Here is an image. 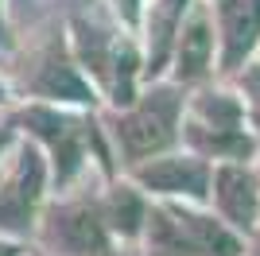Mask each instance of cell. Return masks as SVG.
<instances>
[{"mask_svg":"<svg viewBox=\"0 0 260 256\" xmlns=\"http://www.w3.org/2000/svg\"><path fill=\"white\" fill-rule=\"evenodd\" d=\"M144 252L148 256H241L245 241L221 217L202 213L186 202L163 198L148 202L144 213Z\"/></svg>","mask_w":260,"mask_h":256,"instance_id":"cell-1","label":"cell"},{"mask_svg":"<svg viewBox=\"0 0 260 256\" xmlns=\"http://www.w3.org/2000/svg\"><path fill=\"white\" fill-rule=\"evenodd\" d=\"M186 93L179 82H159L155 78L152 89L136 93V101L124 109L109 113V132L117 140L124 163L152 159L159 151H171L179 144V124H183Z\"/></svg>","mask_w":260,"mask_h":256,"instance_id":"cell-2","label":"cell"},{"mask_svg":"<svg viewBox=\"0 0 260 256\" xmlns=\"http://www.w3.org/2000/svg\"><path fill=\"white\" fill-rule=\"evenodd\" d=\"M16 124H23L27 136H35L51 151L54 186H66V182L78 179V171L86 167L89 148H98L101 167H105V175L113 179V159H109V151L101 148V128H98L93 117H78V113H66V109L35 101V105H23L20 113H16Z\"/></svg>","mask_w":260,"mask_h":256,"instance_id":"cell-3","label":"cell"},{"mask_svg":"<svg viewBox=\"0 0 260 256\" xmlns=\"http://www.w3.org/2000/svg\"><path fill=\"white\" fill-rule=\"evenodd\" d=\"M39 241L51 256H117L113 233H109V225L93 198L54 202L43 213Z\"/></svg>","mask_w":260,"mask_h":256,"instance_id":"cell-4","label":"cell"},{"mask_svg":"<svg viewBox=\"0 0 260 256\" xmlns=\"http://www.w3.org/2000/svg\"><path fill=\"white\" fill-rule=\"evenodd\" d=\"M210 167L214 163L194 151H159L152 159L132 163V182L155 198H186V202H210Z\"/></svg>","mask_w":260,"mask_h":256,"instance_id":"cell-5","label":"cell"},{"mask_svg":"<svg viewBox=\"0 0 260 256\" xmlns=\"http://www.w3.org/2000/svg\"><path fill=\"white\" fill-rule=\"evenodd\" d=\"M210 202H214L217 217L237 229L241 237H249L260 225V186L256 171L249 163L221 159L217 167H210Z\"/></svg>","mask_w":260,"mask_h":256,"instance_id":"cell-6","label":"cell"},{"mask_svg":"<svg viewBox=\"0 0 260 256\" xmlns=\"http://www.w3.org/2000/svg\"><path fill=\"white\" fill-rule=\"evenodd\" d=\"M43 186H47L43 151L27 144V148L20 151L16 167H12L8 182L0 186V229H8V233H16V237L31 233L35 210L43 202Z\"/></svg>","mask_w":260,"mask_h":256,"instance_id":"cell-7","label":"cell"},{"mask_svg":"<svg viewBox=\"0 0 260 256\" xmlns=\"http://www.w3.org/2000/svg\"><path fill=\"white\" fill-rule=\"evenodd\" d=\"M39 101H58V105H98V93H93V82L82 74V66L70 58L62 39H51L35 58V74L27 82Z\"/></svg>","mask_w":260,"mask_h":256,"instance_id":"cell-8","label":"cell"},{"mask_svg":"<svg viewBox=\"0 0 260 256\" xmlns=\"http://www.w3.org/2000/svg\"><path fill=\"white\" fill-rule=\"evenodd\" d=\"M210 16L217 20V70L237 74L260 47V0H214Z\"/></svg>","mask_w":260,"mask_h":256,"instance_id":"cell-9","label":"cell"},{"mask_svg":"<svg viewBox=\"0 0 260 256\" xmlns=\"http://www.w3.org/2000/svg\"><path fill=\"white\" fill-rule=\"evenodd\" d=\"M167 66H171V82L179 85H198L214 70V16L206 4H198V0L186 4Z\"/></svg>","mask_w":260,"mask_h":256,"instance_id":"cell-10","label":"cell"},{"mask_svg":"<svg viewBox=\"0 0 260 256\" xmlns=\"http://www.w3.org/2000/svg\"><path fill=\"white\" fill-rule=\"evenodd\" d=\"M186 4L190 0H152L140 12V23H144L140 54H144V78L148 82H155L171 62V47H175V35H179V23L186 16Z\"/></svg>","mask_w":260,"mask_h":256,"instance_id":"cell-11","label":"cell"},{"mask_svg":"<svg viewBox=\"0 0 260 256\" xmlns=\"http://www.w3.org/2000/svg\"><path fill=\"white\" fill-rule=\"evenodd\" d=\"M70 31H74V62L82 66V70L101 85V93H105L109 62H113V47H117V31L105 27V23H98V20H86V16H74Z\"/></svg>","mask_w":260,"mask_h":256,"instance_id":"cell-12","label":"cell"},{"mask_svg":"<svg viewBox=\"0 0 260 256\" xmlns=\"http://www.w3.org/2000/svg\"><path fill=\"white\" fill-rule=\"evenodd\" d=\"M98 210L105 217L109 233L124 237V241H136L144 229V213H148V198L136 182H113L105 190V198H98Z\"/></svg>","mask_w":260,"mask_h":256,"instance_id":"cell-13","label":"cell"},{"mask_svg":"<svg viewBox=\"0 0 260 256\" xmlns=\"http://www.w3.org/2000/svg\"><path fill=\"white\" fill-rule=\"evenodd\" d=\"M186 120L206 128H229V124H249L245 120V105H241V93L233 89H198L183 109Z\"/></svg>","mask_w":260,"mask_h":256,"instance_id":"cell-14","label":"cell"},{"mask_svg":"<svg viewBox=\"0 0 260 256\" xmlns=\"http://www.w3.org/2000/svg\"><path fill=\"white\" fill-rule=\"evenodd\" d=\"M237 85H241V105H245V120H249V128L256 132L260 140V62H245L237 70Z\"/></svg>","mask_w":260,"mask_h":256,"instance_id":"cell-15","label":"cell"},{"mask_svg":"<svg viewBox=\"0 0 260 256\" xmlns=\"http://www.w3.org/2000/svg\"><path fill=\"white\" fill-rule=\"evenodd\" d=\"M252 248H245V252H241V256H260V225H256V229H252Z\"/></svg>","mask_w":260,"mask_h":256,"instance_id":"cell-16","label":"cell"},{"mask_svg":"<svg viewBox=\"0 0 260 256\" xmlns=\"http://www.w3.org/2000/svg\"><path fill=\"white\" fill-rule=\"evenodd\" d=\"M23 248L16 245V241H0V256H20Z\"/></svg>","mask_w":260,"mask_h":256,"instance_id":"cell-17","label":"cell"},{"mask_svg":"<svg viewBox=\"0 0 260 256\" xmlns=\"http://www.w3.org/2000/svg\"><path fill=\"white\" fill-rule=\"evenodd\" d=\"M8 144H12V128H0V155L8 151Z\"/></svg>","mask_w":260,"mask_h":256,"instance_id":"cell-18","label":"cell"},{"mask_svg":"<svg viewBox=\"0 0 260 256\" xmlns=\"http://www.w3.org/2000/svg\"><path fill=\"white\" fill-rule=\"evenodd\" d=\"M0 4H4V0H0ZM0 39H4V8H0Z\"/></svg>","mask_w":260,"mask_h":256,"instance_id":"cell-19","label":"cell"},{"mask_svg":"<svg viewBox=\"0 0 260 256\" xmlns=\"http://www.w3.org/2000/svg\"><path fill=\"white\" fill-rule=\"evenodd\" d=\"M4 101H8V89H4V85H0V105H4Z\"/></svg>","mask_w":260,"mask_h":256,"instance_id":"cell-20","label":"cell"},{"mask_svg":"<svg viewBox=\"0 0 260 256\" xmlns=\"http://www.w3.org/2000/svg\"><path fill=\"white\" fill-rule=\"evenodd\" d=\"M256 186H260V167H256Z\"/></svg>","mask_w":260,"mask_h":256,"instance_id":"cell-21","label":"cell"}]
</instances>
